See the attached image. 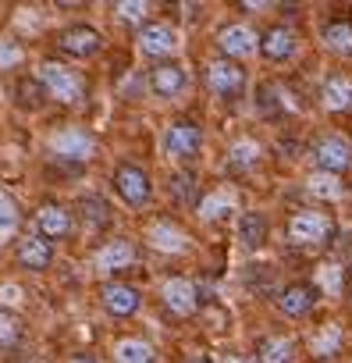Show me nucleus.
<instances>
[{"instance_id": "nucleus-32", "label": "nucleus", "mask_w": 352, "mask_h": 363, "mask_svg": "<svg viewBox=\"0 0 352 363\" xmlns=\"http://www.w3.org/2000/svg\"><path fill=\"white\" fill-rule=\"evenodd\" d=\"M79 211H82L86 228H93V232H100V228L110 225V207H107V200H100V196H86V200L79 203Z\"/></svg>"}, {"instance_id": "nucleus-25", "label": "nucleus", "mask_w": 352, "mask_h": 363, "mask_svg": "<svg viewBox=\"0 0 352 363\" xmlns=\"http://www.w3.org/2000/svg\"><path fill=\"white\" fill-rule=\"evenodd\" d=\"M114 363H157V356H153V345L142 338H118Z\"/></svg>"}, {"instance_id": "nucleus-39", "label": "nucleus", "mask_w": 352, "mask_h": 363, "mask_svg": "<svg viewBox=\"0 0 352 363\" xmlns=\"http://www.w3.org/2000/svg\"><path fill=\"white\" fill-rule=\"evenodd\" d=\"M189 363H210V359H189Z\"/></svg>"}, {"instance_id": "nucleus-2", "label": "nucleus", "mask_w": 352, "mask_h": 363, "mask_svg": "<svg viewBox=\"0 0 352 363\" xmlns=\"http://www.w3.org/2000/svg\"><path fill=\"white\" fill-rule=\"evenodd\" d=\"M203 82H207V89H210L217 100H239V96L246 93V68H242L239 61L217 57V61H210V65L203 68Z\"/></svg>"}, {"instance_id": "nucleus-21", "label": "nucleus", "mask_w": 352, "mask_h": 363, "mask_svg": "<svg viewBox=\"0 0 352 363\" xmlns=\"http://www.w3.org/2000/svg\"><path fill=\"white\" fill-rule=\"evenodd\" d=\"M267 232H271V225H267V218L260 211H249V214L239 218V242L246 250H260L267 242Z\"/></svg>"}, {"instance_id": "nucleus-24", "label": "nucleus", "mask_w": 352, "mask_h": 363, "mask_svg": "<svg viewBox=\"0 0 352 363\" xmlns=\"http://www.w3.org/2000/svg\"><path fill=\"white\" fill-rule=\"evenodd\" d=\"M256 356H260V363H295V342L285 335H271L260 342Z\"/></svg>"}, {"instance_id": "nucleus-6", "label": "nucleus", "mask_w": 352, "mask_h": 363, "mask_svg": "<svg viewBox=\"0 0 352 363\" xmlns=\"http://www.w3.org/2000/svg\"><path fill=\"white\" fill-rule=\"evenodd\" d=\"M313 160H317V171L341 178V171L352 167V143L345 135H320L313 143Z\"/></svg>"}, {"instance_id": "nucleus-36", "label": "nucleus", "mask_w": 352, "mask_h": 363, "mask_svg": "<svg viewBox=\"0 0 352 363\" xmlns=\"http://www.w3.org/2000/svg\"><path fill=\"white\" fill-rule=\"evenodd\" d=\"M18 61V50L8 47V43H0V65H15Z\"/></svg>"}, {"instance_id": "nucleus-19", "label": "nucleus", "mask_w": 352, "mask_h": 363, "mask_svg": "<svg viewBox=\"0 0 352 363\" xmlns=\"http://www.w3.org/2000/svg\"><path fill=\"white\" fill-rule=\"evenodd\" d=\"M18 264L29 267V271H47L54 264V246L40 235H25L18 242Z\"/></svg>"}, {"instance_id": "nucleus-7", "label": "nucleus", "mask_w": 352, "mask_h": 363, "mask_svg": "<svg viewBox=\"0 0 352 363\" xmlns=\"http://www.w3.org/2000/svg\"><path fill=\"white\" fill-rule=\"evenodd\" d=\"M50 150H54V157H61V160L86 164V160L93 157V150H96V139H93L86 128L72 125V128H61V132L50 139Z\"/></svg>"}, {"instance_id": "nucleus-37", "label": "nucleus", "mask_w": 352, "mask_h": 363, "mask_svg": "<svg viewBox=\"0 0 352 363\" xmlns=\"http://www.w3.org/2000/svg\"><path fill=\"white\" fill-rule=\"evenodd\" d=\"M221 363H253V359H246V356H225Z\"/></svg>"}, {"instance_id": "nucleus-35", "label": "nucleus", "mask_w": 352, "mask_h": 363, "mask_svg": "<svg viewBox=\"0 0 352 363\" xmlns=\"http://www.w3.org/2000/svg\"><path fill=\"white\" fill-rule=\"evenodd\" d=\"M11 225H15V211H11L8 200H0V232H8Z\"/></svg>"}, {"instance_id": "nucleus-34", "label": "nucleus", "mask_w": 352, "mask_h": 363, "mask_svg": "<svg viewBox=\"0 0 352 363\" xmlns=\"http://www.w3.org/2000/svg\"><path fill=\"white\" fill-rule=\"evenodd\" d=\"M114 15H118L121 22H142V18L149 15V8L139 4V0H121V4H114Z\"/></svg>"}, {"instance_id": "nucleus-30", "label": "nucleus", "mask_w": 352, "mask_h": 363, "mask_svg": "<svg viewBox=\"0 0 352 363\" xmlns=\"http://www.w3.org/2000/svg\"><path fill=\"white\" fill-rule=\"evenodd\" d=\"M15 100H18V107L22 111H40L43 104H47V89H43V82L40 79H18L15 82Z\"/></svg>"}, {"instance_id": "nucleus-8", "label": "nucleus", "mask_w": 352, "mask_h": 363, "mask_svg": "<svg viewBox=\"0 0 352 363\" xmlns=\"http://www.w3.org/2000/svg\"><path fill=\"white\" fill-rule=\"evenodd\" d=\"M57 50L68 54V57H96L103 50V36L93 29V26H68L57 33Z\"/></svg>"}, {"instance_id": "nucleus-5", "label": "nucleus", "mask_w": 352, "mask_h": 363, "mask_svg": "<svg viewBox=\"0 0 352 363\" xmlns=\"http://www.w3.org/2000/svg\"><path fill=\"white\" fill-rule=\"evenodd\" d=\"M114 193L128 203V207H146L149 196H153V186H149V174L139 167V164H118L114 167V178H110Z\"/></svg>"}, {"instance_id": "nucleus-13", "label": "nucleus", "mask_w": 352, "mask_h": 363, "mask_svg": "<svg viewBox=\"0 0 352 363\" xmlns=\"http://www.w3.org/2000/svg\"><path fill=\"white\" fill-rule=\"evenodd\" d=\"M36 225H40V239H47V242H61L72 235V214L61 203H43L36 211Z\"/></svg>"}, {"instance_id": "nucleus-12", "label": "nucleus", "mask_w": 352, "mask_h": 363, "mask_svg": "<svg viewBox=\"0 0 352 363\" xmlns=\"http://www.w3.org/2000/svg\"><path fill=\"white\" fill-rule=\"evenodd\" d=\"M317 289L310 285V281H292V285H285L281 292H278V310L285 313V317H306L313 306H317Z\"/></svg>"}, {"instance_id": "nucleus-22", "label": "nucleus", "mask_w": 352, "mask_h": 363, "mask_svg": "<svg viewBox=\"0 0 352 363\" xmlns=\"http://www.w3.org/2000/svg\"><path fill=\"white\" fill-rule=\"evenodd\" d=\"M306 193L310 196H317V200H327V203H338V200H345V186H341V178L338 174H324V171H317V174H310L306 178Z\"/></svg>"}, {"instance_id": "nucleus-11", "label": "nucleus", "mask_w": 352, "mask_h": 363, "mask_svg": "<svg viewBox=\"0 0 352 363\" xmlns=\"http://www.w3.org/2000/svg\"><path fill=\"white\" fill-rule=\"evenodd\" d=\"M299 47V36L288 29V26H271L256 36V50L267 57V61H288Z\"/></svg>"}, {"instance_id": "nucleus-4", "label": "nucleus", "mask_w": 352, "mask_h": 363, "mask_svg": "<svg viewBox=\"0 0 352 363\" xmlns=\"http://www.w3.org/2000/svg\"><path fill=\"white\" fill-rule=\"evenodd\" d=\"M200 146H203V128L196 121H189V118H174L164 128V150L174 160H196Z\"/></svg>"}, {"instance_id": "nucleus-31", "label": "nucleus", "mask_w": 352, "mask_h": 363, "mask_svg": "<svg viewBox=\"0 0 352 363\" xmlns=\"http://www.w3.org/2000/svg\"><path fill=\"white\" fill-rule=\"evenodd\" d=\"M313 289L317 292H324V296H341L345 292V271L338 267V264H320L317 267V281H313Z\"/></svg>"}, {"instance_id": "nucleus-16", "label": "nucleus", "mask_w": 352, "mask_h": 363, "mask_svg": "<svg viewBox=\"0 0 352 363\" xmlns=\"http://www.w3.org/2000/svg\"><path fill=\"white\" fill-rule=\"evenodd\" d=\"M139 50L146 54V57H167L171 50H174V29L171 26H164V22H149V26H142L139 29Z\"/></svg>"}, {"instance_id": "nucleus-9", "label": "nucleus", "mask_w": 352, "mask_h": 363, "mask_svg": "<svg viewBox=\"0 0 352 363\" xmlns=\"http://www.w3.org/2000/svg\"><path fill=\"white\" fill-rule=\"evenodd\" d=\"M164 306L174 317H193L200 310V289L189 278H167L164 281Z\"/></svg>"}, {"instance_id": "nucleus-40", "label": "nucleus", "mask_w": 352, "mask_h": 363, "mask_svg": "<svg viewBox=\"0 0 352 363\" xmlns=\"http://www.w3.org/2000/svg\"><path fill=\"white\" fill-rule=\"evenodd\" d=\"M348 264H352V257H348Z\"/></svg>"}, {"instance_id": "nucleus-38", "label": "nucleus", "mask_w": 352, "mask_h": 363, "mask_svg": "<svg viewBox=\"0 0 352 363\" xmlns=\"http://www.w3.org/2000/svg\"><path fill=\"white\" fill-rule=\"evenodd\" d=\"M68 363H96V359H93V356H72Z\"/></svg>"}, {"instance_id": "nucleus-15", "label": "nucleus", "mask_w": 352, "mask_h": 363, "mask_svg": "<svg viewBox=\"0 0 352 363\" xmlns=\"http://www.w3.org/2000/svg\"><path fill=\"white\" fill-rule=\"evenodd\" d=\"M146 242L153 246V250H160V253H182L186 250V232L174 225L171 218H157L149 228H146Z\"/></svg>"}, {"instance_id": "nucleus-33", "label": "nucleus", "mask_w": 352, "mask_h": 363, "mask_svg": "<svg viewBox=\"0 0 352 363\" xmlns=\"http://www.w3.org/2000/svg\"><path fill=\"white\" fill-rule=\"evenodd\" d=\"M22 342V320L0 306V345H18Z\"/></svg>"}, {"instance_id": "nucleus-18", "label": "nucleus", "mask_w": 352, "mask_h": 363, "mask_svg": "<svg viewBox=\"0 0 352 363\" xmlns=\"http://www.w3.org/2000/svg\"><path fill=\"white\" fill-rule=\"evenodd\" d=\"M320 104H324L331 114H348V111H352V79H345V75L324 79V86H320Z\"/></svg>"}, {"instance_id": "nucleus-23", "label": "nucleus", "mask_w": 352, "mask_h": 363, "mask_svg": "<svg viewBox=\"0 0 352 363\" xmlns=\"http://www.w3.org/2000/svg\"><path fill=\"white\" fill-rule=\"evenodd\" d=\"M341 342H345V335H341L338 324H320V328L310 335V352H313L317 359H327V356H334V352L341 349Z\"/></svg>"}, {"instance_id": "nucleus-27", "label": "nucleus", "mask_w": 352, "mask_h": 363, "mask_svg": "<svg viewBox=\"0 0 352 363\" xmlns=\"http://www.w3.org/2000/svg\"><path fill=\"white\" fill-rule=\"evenodd\" d=\"M260 153H263L260 143L249 139V135H242V139H235V143L228 146V167H235V171H249V167H256Z\"/></svg>"}, {"instance_id": "nucleus-3", "label": "nucleus", "mask_w": 352, "mask_h": 363, "mask_svg": "<svg viewBox=\"0 0 352 363\" xmlns=\"http://www.w3.org/2000/svg\"><path fill=\"white\" fill-rule=\"evenodd\" d=\"M331 232H334V225H331V218L320 214V211H295V214L288 218V239H292L295 246H302V250L324 246V242L331 239Z\"/></svg>"}, {"instance_id": "nucleus-26", "label": "nucleus", "mask_w": 352, "mask_h": 363, "mask_svg": "<svg viewBox=\"0 0 352 363\" xmlns=\"http://www.w3.org/2000/svg\"><path fill=\"white\" fill-rule=\"evenodd\" d=\"M171 200L178 207H196L200 203V182L193 171H178L171 174Z\"/></svg>"}, {"instance_id": "nucleus-20", "label": "nucleus", "mask_w": 352, "mask_h": 363, "mask_svg": "<svg viewBox=\"0 0 352 363\" xmlns=\"http://www.w3.org/2000/svg\"><path fill=\"white\" fill-rule=\"evenodd\" d=\"M135 260V246L128 239H110L96 250V271H121Z\"/></svg>"}, {"instance_id": "nucleus-29", "label": "nucleus", "mask_w": 352, "mask_h": 363, "mask_svg": "<svg viewBox=\"0 0 352 363\" xmlns=\"http://www.w3.org/2000/svg\"><path fill=\"white\" fill-rule=\"evenodd\" d=\"M320 36H324V47H327V50H334V54H352V22H348V18L327 22Z\"/></svg>"}, {"instance_id": "nucleus-14", "label": "nucleus", "mask_w": 352, "mask_h": 363, "mask_svg": "<svg viewBox=\"0 0 352 363\" xmlns=\"http://www.w3.org/2000/svg\"><path fill=\"white\" fill-rule=\"evenodd\" d=\"M217 47H221L225 61H235V57H249V54H256V33H253L249 26L235 22V26L221 29V36H217Z\"/></svg>"}, {"instance_id": "nucleus-28", "label": "nucleus", "mask_w": 352, "mask_h": 363, "mask_svg": "<svg viewBox=\"0 0 352 363\" xmlns=\"http://www.w3.org/2000/svg\"><path fill=\"white\" fill-rule=\"evenodd\" d=\"M196 211H200V218H203V221H221V218H228V214L235 211V193L217 189V193L203 196V200L196 203Z\"/></svg>"}, {"instance_id": "nucleus-10", "label": "nucleus", "mask_w": 352, "mask_h": 363, "mask_svg": "<svg viewBox=\"0 0 352 363\" xmlns=\"http://www.w3.org/2000/svg\"><path fill=\"white\" fill-rule=\"evenodd\" d=\"M100 303H103V310L110 317H132V313H139L142 296H139V289H132L125 281H107L100 289Z\"/></svg>"}, {"instance_id": "nucleus-1", "label": "nucleus", "mask_w": 352, "mask_h": 363, "mask_svg": "<svg viewBox=\"0 0 352 363\" xmlns=\"http://www.w3.org/2000/svg\"><path fill=\"white\" fill-rule=\"evenodd\" d=\"M36 79L43 82L47 96L57 100V104L75 107V104L86 100V79H82L75 68H68V65H61V61H54V57H47V61L40 65V75H36Z\"/></svg>"}, {"instance_id": "nucleus-17", "label": "nucleus", "mask_w": 352, "mask_h": 363, "mask_svg": "<svg viewBox=\"0 0 352 363\" xmlns=\"http://www.w3.org/2000/svg\"><path fill=\"white\" fill-rule=\"evenodd\" d=\"M149 89L157 96H178L186 89V68L174 61H160L149 68Z\"/></svg>"}]
</instances>
